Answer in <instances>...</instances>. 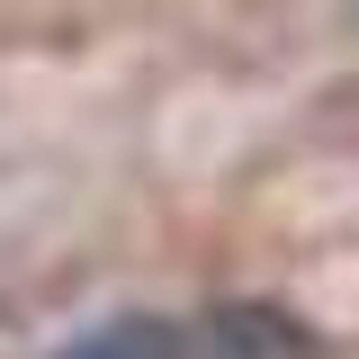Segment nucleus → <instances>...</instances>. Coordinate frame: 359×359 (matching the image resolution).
I'll use <instances>...</instances> for the list:
<instances>
[{
  "mask_svg": "<svg viewBox=\"0 0 359 359\" xmlns=\"http://www.w3.org/2000/svg\"><path fill=\"white\" fill-rule=\"evenodd\" d=\"M63 359H189V341H180V323H162V314H117V323L81 332Z\"/></svg>",
  "mask_w": 359,
  "mask_h": 359,
  "instance_id": "obj_2",
  "label": "nucleus"
},
{
  "mask_svg": "<svg viewBox=\"0 0 359 359\" xmlns=\"http://www.w3.org/2000/svg\"><path fill=\"white\" fill-rule=\"evenodd\" d=\"M207 359H323L306 314L269 306V297H233L207 314Z\"/></svg>",
  "mask_w": 359,
  "mask_h": 359,
  "instance_id": "obj_1",
  "label": "nucleus"
}]
</instances>
